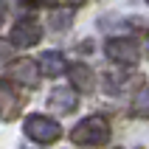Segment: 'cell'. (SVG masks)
<instances>
[{
	"label": "cell",
	"instance_id": "cell-1",
	"mask_svg": "<svg viewBox=\"0 0 149 149\" xmlns=\"http://www.w3.org/2000/svg\"><path fill=\"white\" fill-rule=\"evenodd\" d=\"M70 141L76 146H101L110 141V121L104 116H87L84 121L73 127Z\"/></svg>",
	"mask_w": 149,
	"mask_h": 149
},
{
	"label": "cell",
	"instance_id": "cell-2",
	"mask_svg": "<svg viewBox=\"0 0 149 149\" xmlns=\"http://www.w3.org/2000/svg\"><path fill=\"white\" fill-rule=\"evenodd\" d=\"M104 54H107L110 62H116L121 68L138 65V56H141L135 40H130V37H113V40H107L104 42Z\"/></svg>",
	"mask_w": 149,
	"mask_h": 149
},
{
	"label": "cell",
	"instance_id": "cell-3",
	"mask_svg": "<svg viewBox=\"0 0 149 149\" xmlns=\"http://www.w3.org/2000/svg\"><path fill=\"white\" fill-rule=\"evenodd\" d=\"M25 135L31 138L34 143H54L59 141V135H62V127L48 116H28L25 118Z\"/></svg>",
	"mask_w": 149,
	"mask_h": 149
},
{
	"label": "cell",
	"instance_id": "cell-4",
	"mask_svg": "<svg viewBox=\"0 0 149 149\" xmlns=\"http://www.w3.org/2000/svg\"><path fill=\"white\" fill-rule=\"evenodd\" d=\"M42 40V25L34 17H20L11 28V45L14 48H34Z\"/></svg>",
	"mask_w": 149,
	"mask_h": 149
},
{
	"label": "cell",
	"instance_id": "cell-5",
	"mask_svg": "<svg viewBox=\"0 0 149 149\" xmlns=\"http://www.w3.org/2000/svg\"><path fill=\"white\" fill-rule=\"evenodd\" d=\"M8 76H11V82L23 84V87H37L42 73L37 68V59H17L11 65V70H8Z\"/></svg>",
	"mask_w": 149,
	"mask_h": 149
},
{
	"label": "cell",
	"instance_id": "cell-6",
	"mask_svg": "<svg viewBox=\"0 0 149 149\" xmlns=\"http://www.w3.org/2000/svg\"><path fill=\"white\" fill-rule=\"evenodd\" d=\"M76 104H79V90H76L73 84L70 87H56V90H51L48 96V107L59 116H68V113H73Z\"/></svg>",
	"mask_w": 149,
	"mask_h": 149
},
{
	"label": "cell",
	"instance_id": "cell-7",
	"mask_svg": "<svg viewBox=\"0 0 149 149\" xmlns=\"http://www.w3.org/2000/svg\"><path fill=\"white\" fill-rule=\"evenodd\" d=\"M20 104H23V101H20L17 90L8 82L0 79V121H14V118L20 116Z\"/></svg>",
	"mask_w": 149,
	"mask_h": 149
},
{
	"label": "cell",
	"instance_id": "cell-8",
	"mask_svg": "<svg viewBox=\"0 0 149 149\" xmlns=\"http://www.w3.org/2000/svg\"><path fill=\"white\" fill-rule=\"evenodd\" d=\"M37 68H40L42 76H51V79H56V76L65 73V56L59 54V51H45V54H40V59H37Z\"/></svg>",
	"mask_w": 149,
	"mask_h": 149
},
{
	"label": "cell",
	"instance_id": "cell-9",
	"mask_svg": "<svg viewBox=\"0 0 149 149\" xmlns=\"http://www.w3.org/2000/svg\"><path fill=\"white\" fill-rule=\"evenodd\" d=\"M65 70H68V76H70V84H73L79 93L93 90V70L84 65V62H76V65L65 68Z\"/></svg>",
	"mask_w": 149,
	"mask_h": 149
},
{
	"label": "cell",
	"instance_id": "cell-10",
	"mask_svg": "<svg viewBox=\"0 0 149 149\" xmlns=\"http://www.w3.org/2000/svg\"><path fill=\"white\" fill-rule=\"evenodd\" d=\"M130 113H132L135 118H149V84H143L141 90L135 93V99H132V107H130Z\"/></svg>",
	"mask_w": 149,
	"mask_h": 149
},
{
	"label": "cell",
	"instance_id": "cell-11",
	"mask_svg": "<svg viewBox=\"0 0 149 149\" xmlns=\"http://www.w3.org/2000/svg\"><path fill=\"white\" fill-rule=\"evenodd\" d=\"M11 54H14V45L6 40H0V65L3 62H11Z\"/></svg>",
	"mask_w": 149,
	"mask_h": 149
},
{
	"label": "cell",
	"instance_id": "cell-12",
	"mask_svg": "<svg viewBox=\"0 0 149 149\" xmlns=\"http://www.w3.org/2000/svg\"><path fill=\"white\" fill-rule=\"evenodd\" d=\"M25 6H59V3H65V0H20Z\"/></svg>",
	"mask_w": 149,
	"mask_h": 149
},
{
	"label": "cell",
	"instance_id": "cell-13",
	"mask_svg": "<svg viewBox=\"0 0 149 149\" xmlns=\"http://www.w3.org/2000/svg\"><path fill=\"white\" fill-rule=\"evenodd\" d=\"M6 17H8V6H6V0H0V25L6 23Z\"/></svg>",
	"mask_w": 149,
	"mask_h": 149
},
{
	"label": "cell",
	"instance_id": "cell-14",
	"mask_svg": "<svg viewBox=\"0 0 149 149\" xmlns=\"http://www.w3.org/2000/svg\"><path fill=\"white\" fill-rule=\"evenodd\" d=\"M68 3H73V6H79V3H84V0H68Z\"/></svg>",
	"mask_w": 149,
	"mask_h": 149
},
{
	"label": "cell",
	"instance_id": "cell-15",
	"mask_svg": "<svg viewBox=\"0 0 149 149\" xmlns=\"http://www.w3.org/2000/svg\"><path fill=\"white\" fill-rule=\"evenodd\" d=\"M146 56H149V34H146Z\"/></svg>",
	"mask_w": 149,
	"mask_h": 149
},
{
	"label": "cell",
	"instance_id": "cell-16",
	"mask_svg": "<svg viewBox=\"0 0 149 149\" xmlns=\"http://www.w3.org/2000/svg\"><path fill=\"white\" fill-rule=\"evenodd\" d=\"M146 3H149V0H146Z\"/></svg>",
	"mask_w": 149,
	"mask_h": 149
}]
</instances>
